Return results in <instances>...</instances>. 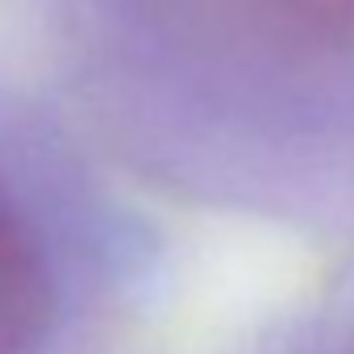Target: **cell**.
Returning <instances> with one entry per match:
<instances>
[{
  "instance_id": "6da1fadb",
  "label": "cell",
  "mask_w": 354,
  "mask_h": 354,
  "mask_svg": "<svg viewBox=\"0 0 354 354\" xmlns=\"http://www.w3.org/2000/svg\"><path fill=\"white\" fill-rule=\"evenodd\" d=\"M96 150L146 192L354 250V0H46Z\"/></svg>"
},
{
  "instance_id": "7a4b0ae2",
  "label": "cell",
  "mask_w": 354,
  "mask_h": 354,
  "mask_svg": "<svg viewBox=\"0 0 354 354\" xmlns=\"http://www.w3.org/2000/svg\"><path fill=\"white\" fill-rule=\"evenodd\" d=\"M96 142L0 121V354H142L171 296L162 225Z\"/></svg>"
},
{
  "instance_id": "3957f363",
  "label": "cell",
  "mask_w": 354,
  "mask_h": 354,
  "mask_svg": "<svg viewBox=\"0 0 354 354\" xmlns=\"http://www.w3.org/2000/svg\"><path fill=\"white\" fill-rule=\"evenodd\" d=\"M221 354H354V250L325 254L317 279L283 296Z\"/></svg>"
}]
</instances>
